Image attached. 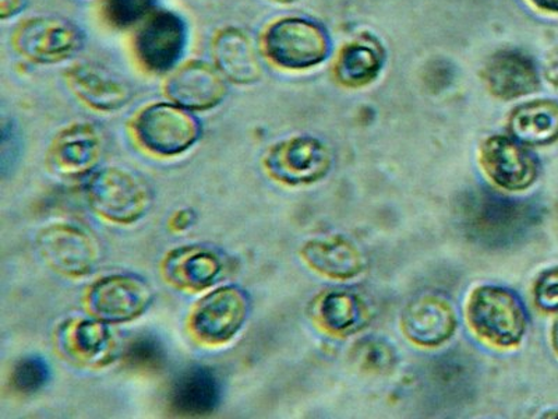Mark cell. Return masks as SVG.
I'll use <instances>...</instances> for the list:
<instances>
[{"label":"cell","mask_w":558,"mask_h":419,"mask_svg":"<svg viewBox=\"0 0 558 419\" xmlns=\"http://www.w3.org/2000/svg\"><path fill=\"white\" fill-rule=\"evenodd\" d=\"M214 64L229 83L252 86L260 82L264 67L260 51L251 34L238 27H226L214 35Z\"/></svg>","instance_id":"17"},{"label":"cell","mask_w":558,"mask_h":419,"mask_svg":"<svg viewBox=\"0 0 558 419\" xmlns=\"http://www.w3.org/2000/svg\"><path fill=\"white\" fill-rule=\"evenodd\" d=\"M553 347H555L558 354V319L555 323V327H553Z\"/></svg>","instance_id":"34"},{"label":"cell","mask_w":558,"mask_h":419,"mask_svg":"<svg viewBox=\"0 0 558 419\" xmlns=\"http://www.w3.org/2000/svg\"><path fill=\"white\" fill-rule=\"evenodd\" d=\"M157 2L158 0H102V19L114 29L133 28L156 12Z\"/></svg>","instance_id":"27"},{"label":"cell","mask_w":558,"mask_h":419,"mask_svg":"<svg viewBox=\"0 0 558 419\" xmlns=\"http://www.w3.org/2000/svg\"><path fill=\"white\" fill-rule=\"evenodd\" d=\"M461 228L472 242L490 249L514 247L536 226L537 210L527 201L473 189L460 202Z\"/></svg>","instance_id":"1"},{"label":"cell","mask_w":558,"mask_h":419,"mask_svg":"<svg viewBox=\"0 0 558 419\" xmlns=\"http://www.w3.org/2000/svg\"><path fill=\"white\" fill-rule=\"evenodd\" d=\"M49 379V363L43 357L28 356L14 363L10 373V386L20 394H34L47 386Z\"/></svg>","instance_id":"29"},{"label":"cell","mask_w":558,"mask_h":419,"mask_svg":"<svg viewBox=\"0 0 558 419\" xmlns=\"http://www.w3.org/2000/svg\"><path fill=\"white\" fill-rule=\"evenodd\" d=\"M229 82L216 64L189 61L173 69L166 82L169 101L187 111L206 112L226 101Z\"/></svg>","instance_id":"14"},{"label":"cell","mask_w":558,"mask_h":419,"mask_svg":"<svg viewBox=\"0 0 558 419\" xmlns=\"http://www.w3.org/2000/svg\"><path fill=\"white\" fill-rule=\"evenodd\" d=\"M35 243L44 263L63 277H87L101 261L97 239L73 224L57 223L43 228Z\"/></svg>","instance_id":"8"},{"label":"cell","mask_w":558,"mask_h":419,"mask_svg":"<svg viewBox=\"0 0 558 419\" xmlns=\"http://www.w3.org/2000/svg\"><path fill=\"white\" fill-rule=\"evenodd\" d=\"M222 384L213 368L194 366L174 379L169 406L179 417H206L217 410Z\"/></svg>","instance_id":"20"},{"label":"cell","mask_w":558,"mask_h":419,"mask_svg":"<svg viewBox=\"0 0 558 419\" xmlns=\"http://www.w3.org/2000/svg\"><path fill=\"white\" fill-rule=\"evenodd\" d=\"M251 308V298L244 289L236 286L214 289L192 308L189 333L202 346H226L246 324Z\"/></svg>","instance_id":"6"},{"label":"cell","mask_w":558,"mask_h":419,"mask_svg":"<svg viewBox=\"0 0 558 419\" xmlns=\"http://www.w3.org/2000/svg\"><path fill=\"white\" fill-rule=\"evenodd\" d=\"M457 313L448 299L435 294L417 297L402 314V328L417 346L437 347L457 331Z\"/></svg>","instance_id":"19"},{"label":"cell","mask_w":558,"mask_h":419,"mask_svg":"<svg viewBox=\"0 0 558 419\" xmlns=\"http://www.w3.org/2000/svg\"><path fill=\"white\" fill-rule=\"evenodd\" d=\"M123 367L136 373H157L167 362L163 344L153 334H143L128 343L122 351Z\"/></svg>","instance_id":"26"},{"label":"cell","mask_w":558,"mask_h":419,"mask_svg":"<svg viewBox=\"0 0 558 419\" xmlns=\"http://www.w3.org/2000/svg\"><path fill=\"white\" fill-rule=\"evenodd\" d=\"M14 51L35 64H59L82 52L86 35L66 19L38 16L24 20L10 38Z\"/></svg>","instance_id":"7"},{"label":"cell","mask_w":558,"mask_h":419,"mask_svg":"<svg viewBox=\"0 0 558 419\" xmlns=\"http://www.w3.org/2000/svg\"><path fill=\"white\" fill-rule=\"evenodd\" d=\"M468 319L477 336L497 347H514L526 332V311L510 289L485 286L473 291Z\"/></svg>","instance_id":"5"},{"label":"cell","mask_w":558,"mask_h":419,"mask_svg":"<svg viewBox=\"0 0 558 419\" xmlns=\"http://www.w3.org/2000/svg\"><path fill=\"white\" fill-rule=\"evenodd\" d=\"M384 53L380 45L372 39L359 41L342 48L337 59L336 76L343 86L357 88L367 86L380 74Z\"/></svg>","instance_id":"25"},{"label":"cell","mask_w":558,"mask_h":419,"mask_svg":"<svg viewBox=\"0 0 558 419\" xmlns=\"http://www.w3.org/2000/svg\"><path fill=\"white\" fill-rule=\"evenodd\" d=\"M140 147L157 157H177L189 152L202 137L201 121L171 101L149 104L132 121Z\"/></svg>","instance_id":"3"},{"label":"cell","mask_w":558,"mask_h":419,"mask_svg":"<svg viewBox=\"0 0 558 419\" xmlns=\"http://www.w3.org/2000/svg\"><path fill=\"white\" fill-rule=\"evenodd\" d=\"M59 352L84 368H104L119 357V347L108 323L92 318L64 321L54 332Z\"/></svg>","instance_id":"13"},{"label":"cell","mask_w":558,"mask_h":419,"mask_svg":"<svg viewBox=\"0 0 558 419\" xmlns=\"http://www.w3.org/2000/svg\"><path fill=\"white\" fill-rule=\"evenodd\" d=\"M301 254L308 267L330 278H353L366 267L365 254L341 236L312 239L303 244Z\"/></svg>","instance_id":"22"},{"label":"cell","mask_w":558,"mask_h":419,"mask_svg":"<svg viewBox=\"0 0 558 419\" xmlns=\"http://www.w3.org/2000/svg\"><path fill=\"white\" fill-rule=\"evenodd\" d=\"M27 7V0H0V17L3 22L19 16Z\"/></svg>","instance_id":"32"},{"label":"cell","mask_w":558,"mask_h":419,"mask_svg":"<svg viewBox=\"0 0 558 419\" xmlns=\"http://www.w3.org/2000/svg\"><path fill=\"white\" fill-rule=\"evenodd\" d=\"M104 152L101 129L92 122H76L53 137L47 152V166L59 177H88L101 163Z\"/></svg>","instance_id":"12"},{"label":"cell","mask_w":558,"mask_h":419,"mask_svg":"<svg viewBox=\"0 0 558 419\" xmlns=\"http://www.w3.org/2000/svg\"><path fill=\"white\" fill-rule=\"evenodd\" d=\"M332 163L331 148L313 136L282 140L274 144L263 158L268 177L289 187L322 181L331 171Z\"/></svg>","instance_id":"9"},{"label":"cell","mask_w":558,"mask_h":419,"mask_svg":"<svg viewBox=\"0 0 558 419\" xmlns=\"http://www.w3.org/2000/svg\"><path fill=\"white\" fill-rule=\"evenodd\" d=\"M86 308L93 318L108 324L134 321L148 311L154 301L153 288L134 274H111L87 288Z\"/></svg>","instance_id":"10"},{"label":"cell","mask_w":558,"mask_h":419,"mask_svg":"<svg viewBox=\"0 0 558 419\" xmlns=\"http://www.w3.org/2000/svg\"><path fill=\"white\" fill-rule=\"evenodd\" d=\"M536 306L545 312H558V267L542 274L533 288Z\"/></svg>","instance_id":"30"},{"label":"cell","mask_w":558,"mask_h":419,"mask_svg":"<svg viewBox=\"0 0 558 419\" xmlns=\"http://www.w3.org/2000/svg\"><path fill=\"white\" fill-rule=\"evenodd\" d=\"M226 254L206 244H184L172 249L161 263L163 279L179 291L201 292L223 277Z\"/></svg>","instance_id":"15"},{"label":"cell","mask_w":558,"mask_h":419,"mask_svg":"<svg viewBox=\"0 0 558 419\" xmlns=\"http://www.w3.org/2000/svg\"><path fill=\"white\" fill-rule=\"evenodd\" d=\"M353 361L363 372L386 375L397 366V352L390 343L378 337L357 342L352 349Z\"/></svg>","instance_id":"28"},{"label":"cell","mask_w":558,"mask_h":419,"mask_svg":"<svg viewBox=\"0 0 558 419\" xmlns=\"http://www.w3.org/2000/svg\"><path fill=\"white\" fill-rule=\"evenodd\" d=\"M512 137L525 146H547L558 140V103L536 99L514 109L510 117Z\"/></svg>","instance_id":"24"},{"label":"cell","mask_w":558,"mask_h":419,"mask_svg":"<svg viewBox=\"0 0 558 419\" xmlns=\"http://www.w3.org/2000/svg\"><path fill=\"white\" fill-rule=\"evenodd\" d=\"M483 79L493 96L515 99L527 96L539 87V72L535 62L520 51H500L488 59Z\"/></svg>","instance_id":"21"},{"label":"cell","mask_w":558,"mask_h":419,"mask_svg":"<svg viewBox=\"0 0 558 419\" xmlns=\"http://www.w3.org/2000/svg\"><path fill=\"white\" fill-rule=\"evenodd\" d=\"M482 166L506 191H523L536 181L539 163L525 144L510 136L488 137L482 147Z\"/></svg>","instance_id":"16"},{"label":"cell","mask_w":558,"mask_h":419,"mask_svg":"<svg viewBox=\"0 0 558 419\" xmlns=\"http://www.w3.org/2000/svg\"><path fill=\"white\" fill-rule=\"evenodd\" d=\"M530 2L543 12L558 13V0H530Z\"/></svg>","instance_id":"33"},{"label":"cell","mask_w":558,"mask_h":419,"mask_svg":"<svg viewBox=\"0 0 558 419\" xmlns=\"http://www.w3.org/2000/svg\"><path fill=\"white\" fill-rule=\"evenodd\" d=\"M70 92L98 112H117L133 98V89L122 79L92 63H77L64 72Z\"/></svg>","instance_id":"18"},{"label":"cell","mask_w":558,"mask_h":419,"mask_svg":"<svg viewBox=\"0 0 558 419\" xmlns=\"http://www.w3.org/2000/svg\"><path fill=\"white\" fill-rule=\"evenodd\" d=\"M276 2H278V3H292V2H296V0H276Z\"/></svg>","instance_id":"35"},{"label":"cell","mask_w":558,"mask_h":419,"mask_svg":"<svg viewBox=\"0 0 558 419\" xmlns=\"http://www.w3.org/2000/svg\"><path fill=\"white\" fill-rule=\"evenodd\" d=\"M86 197L89 207L105 222L131 226L147 216L154 193L140 175L119 167L98 169L88 175Z\"/></svg>","instance_id":"2"},{"label":"cell","mask_w":558,"mask_h":419,"mask_svg":"<svg viewBox=\"0 0 558 419\" xmlns=\"http://www.w3.org/2000/svg\"><path fill=\"white\" fill-rule=\"evenodd\" d=\"M194 223H196V213L191 208H182L172 214L168 226L173 232H183L193 227Z\"/></svg>","instance_id":"31"},{"label":"cell","mask_w":558,"mask_h":419,"mask_svg":"<svg viewBox=\"0 0 558 419\" xmlns=\"http://www.w3.org/2000/svg\"><path fill=\"white\" fill-rule=\"evenodd\" d=\"M263 48L279 68L307 70L326 61L331 41L322 24L303 17H286L266 29Z\"/></svg>","instance_id":"4"},{"label":"cell","mask_w":558,"mask_h":419,"mask_svg":"<svg viewBox=\"0 0 558 419\" xmlns=\"http://www.w3.org/2000/svg\"><path fill=\"white\" fill-rule=\"evenodd\" d=\"M189 41L186 22L172 10H156L134 35V55L149 73L163 74L178 68Z\"/></svg>","instance_id":"11"},{"label":"cell","mask_w":558,"mask_h":419,"mask_svg":"<svg viewBox=\"0 0 558 419\" xmlns=\"http://www.w3.org/2000/svg\"><path fill=\"white\" fill-rule=\"evenodd\" d=\"M313 318L324 331L337 336H347L365 326L368 321V308L357 292L331 289L314 301Z\"/></svg>","instance_id":"23"}]
</instances>
